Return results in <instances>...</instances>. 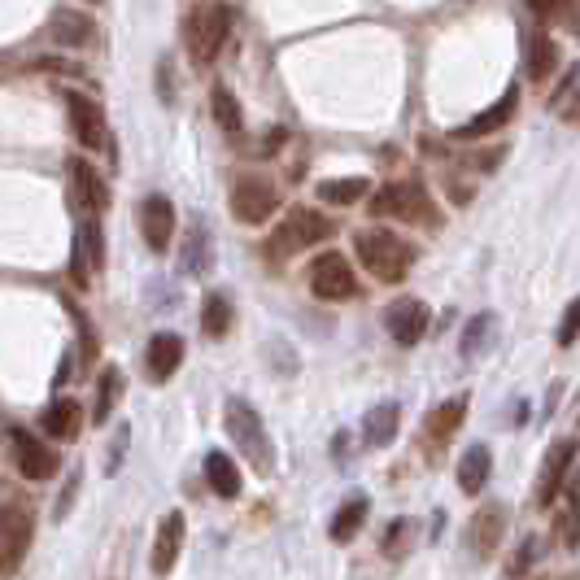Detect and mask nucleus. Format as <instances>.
I'll return each mask as SVG.
<instances>
[{
    "instance_id": "36",
    "label": "nucleus",
    "mask_w": 580,
    "mask_h": 580,
    "mask_svg": "<svg viewBox=\"0 0 580 580\" xmlns=\"http://www.w3.org/2000/svg\"><path fill=\"white\" fill-rule=\"evenodd\" d=\"M576 336H580V297L567 306L563 323H559V345H576Z\"/></svg>"
},
{
    "instance_id": "4",
    "label": "nucleus",
    "mask_w": 580,
    "mask_h": 580,
    "mask_svg": "<svg viewBox=\"0 0 580 580\" xmlns=\"http://www.w3.org/2000/svg\"><path fill=\"white\" fill-rule=\"evenodd\" d=\"M332 232H336L332 219H323L319 210H301V205H297V210H288L284 223L271 232V240H267V258H271V262H288L293 253L319 245V240H328Z\"/></svg>"
},
{
    "instance_id": "19",
    "label": "nucleus",
    "mask_w": 580,
    "mask_h": 580,
    "mask_svg": "<svg viewBox=\"0 0 580 580\" xmlns=\"http://www.w3.org/2000/svg\"><path fill=\"white\" fill-rule=\"evenodd\" d=\"M149 376L153 380H171L179 367H184V341H179L175 332H157L149 341Z\"/></svg>"
},
{
    "instance_id": "5",
    "label": "nucleus",
    "mask_w": 580,
    "mask_h": 580,
    "mask_svg": "<svg viewBox=\"0 0 580 580\" xmlns=\"http://www.w3.org/2000/svg\"><path fill=\"white\" fill-rule=\"evenodd\" d=\"M371 214H384V219H402L415 227H437V205L424 192L419 179H406V184H384L367 205Z\"/></svg>"
},
{
    "instance_id": "29",
    "label": "nucleus",
    "mask_w": 580,
    "mask_h": 580,
    "mask_svg": "<svg viewBox=\"0 0 580 580\" xmlns=\"http://www.w3.org/2000/svg\"><path fill=\"white\" fill-rule=\"evenodd\" d=\"M201 332L214 336V341L232 332V301H227L223 293H210V297H205V306H201Z\"/></svg>"
},
{
    "instance_id": "17",
    "label": "nucleus",
    "mask_w": 580,
    "mask_h": 580,
    "mask_svg": "<svg viewBox=\"0 0 580 580\" xmlns=\"http://www.w3.org/2000/svg\"><path fill=\"white\" fill-rule=\"evenodd\" d=\"M70 188H75V201L83 205V210L101 214L105 205H110V188H105V179L92 171L83 157H70Z\"/></svg>"
},
{
    "instance_id": "38",
    "label": "nucleus",
    "mask_w": 580,
    "mask_h": 580,
    "mask_svg": "<svg viewBox=\"0 0 580 580\" xmlns=\"http://www.w3.org/2000/svg\"><path fill=\"white\" fill-rule=\"evenodd\" d=\"M75 493H79V471H75V476H70V485H66V498L57 502V519H62V515L70 511V502H75Z\"/></svg>"
},
{
    "instance_id": "7",
    "label": "nucleus",
    "mask_w": 580,
    "mask_h": 580,
    "mask_svg": "<svg viewBox=\"0 0 580 580\" xmlns=\"http://www.w3.org/2000/svg\"><path fill=\"white\" fill-rule=\"evenodd\" d=\"M31 533H35V524H31L27 506H0V576L18 572L22 554L31 546Z\"/></svg>"
},
{
    "instance_id": "30",
    "label": "nucleus",
    "mask_w": 580,
    "mask_h": 580,
    "mask_svg": "<svg viewBox=\"0 0 580 580\" xmlns=\"http://www.w3.org/2000/svg\"><path fill=\"white\" fill-rule=\"evenodd\" d=\"M362 519H367V498H349L341 511L332 515V541H354L358 537V528H362Z\"/></svg>"
},
{
    "instance_id": "11",
    "label": "nucleus",
    "mask_w": 580,
    "mask_h": 580,
    "mask_svg": "<svg viewBox=\"0 0 580 580\" xmlns=\"http://www.w3.org/2000/svg\"><path fill=\"white\" fill-rule=\"evenodd\" d=\"M140 236H144V245H149L153 253H162L166 245H171V236H175V205L166 197H157V192L140 201Z\"/></svg>"
},
{
    "instance_id": "9",
    "label": "nucleus",
    "mask_w": 580,
    "mask_h": 580,
    "mask_svg": "<svg viewBox=\"0 0 580 580\" xmlns=\"http://www.w3.org/2000/svg\"><path fill=\"white\" fill-rule=\"evenodd\" d=\"M66 114H70V131H75L79 144H88V149H110V127H105V114H101V105H96L92 96L70 92L66 96Z\"/></svg>"
},
{
    "instance_id": "12",
    "label": "nucleus",
    "mask_w": 580,
    "mask_h": 580,
    "mask_svg": "<svg viewBox=\"0 0 580 580\" xmlns=\"http://www.w3.org/2000/svg\"><path fill=\"white\" fill-rule=\"evenodd\" d=\"M576 463V441L567 437V441H554L550 445V454H546V463H541V480H537V506H550L554 498L563 493V480H567V471H572Z\"/></svg>"
},
{
    "instance_id": "15",
    "label": "nucleus",
    "mask_w": 580,
    "mask_h": 580,
    "mask_svg": "<svg viewBox=\"0 0 580 580\" xmlns=\"http://www.w3.org/2000/svg\"><path fill=\"white\" fill-rule=\"evenodd\" d=\"M14 463L27 480H48L57 476V454L48 450V445H40L35 437H27V432H14Z\"/></svg>"
},
{
    "instance_id": "34",
    "label": "nucleus",
    "mask_w": 580,
    "mask_h": 580,
    "mask_svg": "<svg viewBox=\"0 0 580 580\" xmlns=\"http://www.w3.org/2000/svg\"><path fill=\"white\" fill-rule=\"evenodd\" d=\"M533 14H541V18H559V22H567V27L580 35V5H533Z\"/></svg>"
},
{
    "instance_id": "33",
    "label": "nucleus",
    "mask_w": 580,
    "mask_h": 580,
    "mask_svg": "<svg viewBox=\"0 0 580 580\" xmlns=\"http://www.w3.org/2000/svg\"><path fill=\"white\" fill-rule=\"evenodd\" d=\"M210 267V240H205L201 227H192L188 232V249H184V271H205Z\"/></svg>"
},
{
    "instance_id": "24",
    "label": "nucleus",
    "mask_w": 580,
    "mask_h": 580,
    "mask_svg": "<svg viewBox=\"0 0 580 580\" xmlns=\"http://www.w3.org/2000/svg\"><path fill=\"white\" fill-rule=\"evenodd\" d=\"M397 428H402V406L397 402H384V406H376L367 415V424H362V437H367V445H389L393 437H397Z\"/></svg>"
},
{
    "instance_id": "2",
    "label": "nucleus",
    "mask_w": 580,
    "mask_h": 580,
    "mask_svg": "<svg viewBox=\"0 0 580 580\" xmlns=\"http://www.w3.org/2000/svg\"><path fill=\"white\" fill-rule=\"evenodd\" d=\"M223 424H227V437H232V445L249 458V467L267 476V471L275 467V454H271V437H267V428H262L258 410H253L245 397H232L227 410H223Z\"/></svg>"
},
{
    "instance_id": "22",
    "label": "nucleus",
    "mask_w": 580,
    "mask_h": 580,
    "mask_svg": "<svg viewBox=\"0 0 580 580\" xmlns=\"http://www.w3.org/2000/svg\"><path fill=\"white\" fill-rule=\"evenodd\" d=\"M79 424H83V406L75 402V397H57V402L44 410V432L57 437V441L79 437Z\"/></svg>"
},
{
    "instance_id": "39",
    "label": "nucleus",
    "mask_w": 580,
    "mask_h": 580,
    "mask_svg": "<svg viewBox=\"0 0 580 580\" xmlns=\"http://www.w3.org/2000/svg\"><path fill=\"white\" fill-rule=\"evenodd\" d=\"M563 123H567V127H580V92L572 96V105L563 110Z\"/></svg>"
},
{
    "instance_id": "18",
    "label": "nucleus",
    "mask_w": 580,
    "mask_h": 580,
    "mask_svg": "<svg viewBox=\"0 0 580 580\" xmlns=\"http://www.w3.org/2000/svg\"><path fill=\"white\" fill-rule=\"evenodd\" d=\"M515 110H519V92H515V88H506V96H502L498 105H493V110L476 114L471 123L458 127L454 136H458V140H480V136H489V131H502V127L515 118Z\"/></svg>"
},
{
    "instance_id": "37",
    "label": "nucleus",
    "mask_w": 580,
    "mask_h": 580,
    "mask_svg": "<svg viewBox=\"0 0 580 580\" xmlns=\"http://www.w3.org/2000/svg\"><path fill=\"white\" fill-rule=\"evenodd\" d=\"M533 559H537V537H528L524 546H519V559H515L511 567H506V576H524L528 567H533Z\"/></svg>"
},
{
    "instance_id": "28",
    "label": "nucleus",
    "mask_w": 580,
    "mask_h": 580,
    "mask_svg": "<svg viewBox=\"0 0 580 580\" xmlns=\"http://www.w3.org/2000/svg\"><path fill=\"white\" fill-rule=\"evenodd\" d=\"M371 192V179H328V184H319V201L323 205H358L367 201Z\"/></svg>"
},
{
    "instance_id": "8",
    "label": "nucleus",
    "mask_w": 580,
    "mask_h": 580,
    "mask_svg": "<svg viewBox=\"0 0 580 580\" xmlns=\"http://www.w3.org/2000/svg\"><path fill=\"white\" fill-rule=\"evenodd\" d=\"M232 214L240 223H249V227L267 223L275 214V188L267 184V179H258V175H240L236 188H232Z\"/></svg>"
},
{
    "instance_id": "21",
    "label": "nucleus",
    "mask_w": 580,
    "mask_h": 580,
    "mask_svg": "<svg viewBox=\"0 0 580 580\" xmlns=\"http://www.w3.org/2000/svg\"><path fill=\"white\" fill-rule=\"evenodd\" d=\"M554 62H559V48H554V40L546 31H533L524 44V66H528V79L533 83H546L554 75Z\"/></svg>"
},
{
    "instance_id": "20",
    "label": "nucleus",
    "mask_w": 580,
    "mask_h": 580,
    "mask_svg": "<svg viewBox=\"0 0 580 580\" xmlns=\"http://www.w3.org/2000/svg\"><path fill=\"white\" fill-rule=\"evenodd\" d=\"M101 262H105L101 227H96V219H92V223H83L79 236H75V262H70V271H75L79 284H88V271H101Z\"/></svg>"
},
{
    "instance_id": "23",
    "label": "nucleus",
    "mask_w": 580,
    "mask_h": 580,
    "mask_svg": "<svg viewBox=\"0 0 580 580\" xmlns=\"http://www.w3.org/2000/svg\"><path fill=\"white\" fill-rule=\"evenodd\" d=\"M493 476V454L489 445H471V450L463 454V463H458V489L463 493H480L489 485Z\"/></svg>"
},
{
    "instance_id": "14",
    "label": "nucleus",
    "mask_w": 580,
    "mask_h": 580,
    "mask_svg": "<svg viewBox=\"0 0 580 580\" xmlns=\"http://www.w3.org/2000/svg\"><path fill=\"white\" fill-rule=\"evenodd\" d=\"M506 533V506L498 502H489L485 511H476V519H471V528H467V546L476 559H489L493 550H498V541Z\"/></svg>"
},
{
    "instance_id": "25",
    "label": "nucleus",
    "mask_w": 580,
    "mask_h": 580,
    "mask_svg": "<svg viewBox=\"0 0 580 580\" xmlns=\"http://www.w3.org/2000/svg\"><path fill=\"white\" fill-rule=\"evenodd\" d=\"M205 480H210V489L219 493V498H236L240 493V471H236V463L227 454H205Z\"/></svg>"
},
{
    "instance_id": "16",
    "label": "nucleus",
    "mask_w": 580,
    "mask_h": 580,
    "mask_svg": "<svg viewBox=\"0 0 580 580\" xmlns=\"http://www.w3.org/2000/svg\"><path fill=\"white\" fill-rule=\"evenodd\" d=\"M463 415H467V397H450V402H441V406L424 419V445H428L432 454H437L441 445L450 441L458 428H463Z\"/></svg>"
},
{
    "instance_id": "31",
    "label": "nucleus",
    "mask_w": 580,
    "mask_h": 580,
    "mask_svg": "<svg viewBox=\"0 0 580 580\" xmlns=\"http://www.w3.org/2000/svg\"><path fill=\"white\" fill-rule=\"evenodd\" d=\"M210 101H214V123H219L227 136H240V127H245V118H240V105H236V96L227 92V88H214L210 92Z\"/></svg>"
},
{
    "instance_id": "1",
    "label": "nucleus",
    "mask_w": 580,
    "mask_h": 580,
    "mask_svg": "<svg viewBox=\"0 0 580 580\" xmlns=\"http://www.w3.org/2000/svg\"><path fill=\"white\" fill-rule=\"evenodd\" d=\"M354 249H358V262L367 267V275H376L380 284H402L406 271L415 267V245H406L393 232H371L367 227V232H358Z\"/></svg>"
},
{
    "instance_id": "32",
    "label": "nucleus",
    "mask_w": 580,
    "mask_h": 580,
    "mask_svg": "<svg viewBox=\"0 0 580 580\" xmlns=\"http://www.w3.org/2000/svg\"><path fill=\"white\" fill-rule=\"evenodd\" d=\"M489 332H493V314H480V319H471L467 323V332H463V358H476V354H485V341H489Z\"/></svg>"
},
{
    "instance_id": "27",
    "label": "nucleus",
    "mask_w": 580,
    "mask_h": 580,
    "mask_svg": "<svg viewBox=\"0 0 580 580\" xmlns=\"http://www.w3.org/2000/svg\"><path fill=\"white\" fill-rule=\"evenodd\" d=\"M118 393H123V371L118 367H105L101 376H96V402H92V424H105V419L114 415V402Z\"/></svg>"
},
{
    "instance_id": "26",
    "label": "nucleus",
    "mask_w": 580,
    "mask_h": 580,
    "mask_svg": "<svg viewBox=\"0 0 580 580\" xmlns=\"http://www.w3.org/2000/svg\"><path fill=\"white\" fill-rule=\"evenodd\" d=\"M88 35H92V18L88 14H79V9H57V14H53V40L57 44L79 48V44H88Z\"/></svg>"
},
{
    "instance_id": "3",
    "label": "nucleus",
    "mask_w": 580,
    "mask_h": 580,
    "mask_svg": "<svg viewBox=\"0 0 580 580\" xmlns=\"http://www.w3.org/2000/svg\"><path fill=\"white\" fill-rule=\"evenodd\" d=\"M184 31H188V53L197 66H214L232 35V9L227 5H197L188 9L184 18Z\"/></svg>"
},
{
    "instance_id": "6",
    "label": "nucleus",
    "mask_w": 580,
    "mask_h": 580,
    "mask_svg": "<svg viewBox=\"0 0 580 580\" xmlns=\"http://www.w3.org/2000/svg\"><path fill=\"white\" fill-rule=\"evenodd\" d=\"M310 293L319 301H345L358 293V280H354V267L341 258V253H319L310 262Z\"/></svg>"
},
{
    "instance_id": "10",
    "label": "nucleus",
    "mask_w": 580,
    "mask_h": 580,
    "mask_svg": "<svg viewBox=\"0 0 580 580\" xmlns=\"http://www.w3.org/2000/svg\"><path fill=\"white\" fill-rule=\"evenodd\" d=\"M428 306L424 301H415V297H402V301H393L389 310H384V328H389V336L397 345H419L428 336Z\"/></svg>"
},
{
    "instance_id": "13",
    "label": "nucleus",
    "mask_w": 580,
    "mask_h": 580,
    "mask_svg": "<svg viewBox=\"0 0 580 580\" xmlns=\"http://www.w3.org/2000/svg\"><path fill=\"white\" fill-rule=\"evenodd\" d=\"M184 511H166L162 524H157V537H153V576H171V567L184 550Z\"/></svg>"
},
{
    "instance_id": "35",
    "label": "nucleus",
    "mask_w": 580,
    "mask_h": 580,
    "mask_svg": "<svg viewBox=\"0 0 580 580\" xmlns=\"http://www.w3.org/2000/svg\"><path fill=\"white\" fill-rule=\"evenodd\" d=\"M572 88H580V70H572V75H563V79H559V88H554V92H550V101H546L550 110H559V114H563V110H567V101H572Z\"/></svg>"
}]
</instances>
